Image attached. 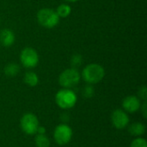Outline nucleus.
<instances>
[{
  "mask_svg": "<svg viewBox=\"0 0 147 147\" xmlns=\"http://www.w3.org/2000/svg\"><path fill=\"white\" fill-rule=\"evenodd\" d=\"M105 76L104 68L98 64H90L82 71V78L88 84H96L101 82Z\"/></svg>",
  "mask_w": 147,
  "mask_h": 147,
  "instance_id": "obj_1",
  "label": "nucleus"
},
{
  "mask_svg": "<svg viewBox=\"0 0 147 147\" xmlns=\"http://www.w3.org/2000/svg\"><path fill=\"white\" fill-rule=\"evenodd\" d=\"M78 102L76 93L71 89L63 88L55 95V102L59 108L64 110L72 109Z\"/></svg>",
  "mask_w": 147,
  "mask_h": 147,
  "instance_id": "obj_2",
  "label": "nucleus"
},
{
  "mask_svg": "<svg viewBox=\"0 0 147 147\" xmlns=\"http://www.w3.org/2000/svg\"><path fill=\"white\" fill-rule=\"evenodd\" d=\"M37 20L40 25L46 28H53L59 22V17L55 10L44 8L38 11Z\"/></svg>",
  "mask_w": 147,
  "mask_h": 147,
  "instance_id": "obj_3",
  "label": "nucleus"
},
{
  "mask_svg": "<svg viewBox=\"0 0 147 147\" xmlns=\"http://www.w3.org/2000/svg\"><path fill=\"white\" fill-rule=\"evenodd\" d=\"M81 79L79 71L75 68H69L62 71L59 77V84L61 87L71 89L76 86Z\"/></svg>",
  "mask_w": 147,
  "mask_h": 147,
  "instance_id": "obj_4",
  "label": "nucleus"
},
{
  "mask_svg": "<svg viewBox=\"0 0 147 147\" xmlns=\"http://www.w3.org/2000/svg\"><path fill=\"white\" fill-rule=\"evenodd\" d=\"M39 126V120L33 113H26L20 119V127L27 135H35Z\"/></svg>",
  "mask_w": 147,
  "mask_h": 147,
  "instance_id": "obj_5",
  "label": "nucleus"
},
{
  "mask_svg": "<svg viewBox=\"0 0 147 147\" xmlns=\"http://www.w3.org/2000/svg\"><path fill=\"white\" fill-rule=\"evenodd\" d=\"M73 131L66 123L58 125L53 131V140L59 146L67 145L72 139Z\"/></svg>",
  "mask_w": 147,
  "mask_h": 147,
  "instance_id": "obj_6",
  "label": "nucleus"
},
{
  "mask_svg": "<svg viewBox=\"0 0 147 147\" xmlns=\"http://www.w3.org/2000/svg\"><path fill=\"white\" fill-rule=\"evenodd\" d=\"M20 61L26 68H34L39 63V55L32 47H25L20 54Z\"/></svg>",
  "mask_w": 147,
  "mask_h": 147,
  "instance_id": "obj_7",
  "label": "nucleus"
},
{
  "mask_svg": "<svg viewBox=\"0 0 147 147\" xmlns=\"http://www.w3.org/2000/svg\"><path fill=\"white\" fill-rule=\"evenodd\" d=\"M111 122L116 129L123 130L128 127L130 118L126 111L121 109H117L111 114Z\"/></svg>",
  "mask_w": 147,
  "mask_h": 147,
  "instance_id": "obj_8",
  "label": "nucleus"
},
{
  "mask_svg": "<svg viewBox=\"0 0 147 147\" xmlns=\"http://www.w3.org/2000/svg\"><path fill=\"white\" fill-rule=\"evenodd\" d=\"M141 100L136 96H128L122 101V109L127 114H134L140 110Z\"/></svg>",
  "mask_w": 147,
  "mask_h": 147,
  "instance_id": "obj_9",
  "label": "nucleus"
},
{
  "mask_svg": "<svg viewBox=\"0 0 147 147\" xmlns=\"http://www.w3.org/2000/svg\"><path fill=\"white\" fill-rule=\"evenodd\" d=\"M15 40H16L15 34L10 29L4 28L0 31V41L2 45H3L4 47H8L12 46L15 42Z\"/></svg>",
  "mask_w": 147,
  "mask_h": 147,
  "instance_id": "obj_10",
  "label": "nucleus"
},
{
  "mask_svg": "<svg viewBox=\"0 0 147 147\" xmlns=\"http://www.w3.org/2000/svg\"><path fill=\"white\" fill-rule=\"evenodd\" d=\"M146 125L140 121L134 122L128 127V133L130 134V135L135 138L142 137L146 134Z\"/></svg>",
  "mask_w": 147,
  "mask_h": 147,
  "instance_id": "obj_11",
  "label": "nucleus"
},
{
  "mask_svg": "<svg viewBox=\"0 0 147 147\" xmlns=\"http://www.w3.org/2000/svg\"><path fill=\"white\" fill-rule=\"evenodd\" d=\"M23 82L29 87H35L39 84V77L34 71H28L24 75Z\"/></svg>",
  "mask_w": 147,
  "mask_h": 147,
  "instance_id": "obj_12",
  "label": "nucleus"
},
{
  "mask_svg": "<svg viewBox=\"0 0 147 147\" xmlns=\"http://www.w3.org/2000/svg\"><path fill=\"white\" fill-rule=\"evenodd\" d=\"M4 74L9 78L16 77L20 72V66L16 63H9L4 67Z\"/></svg>",
  "mask_w": 147,
  "mask_h": 147,
  "instance_id": "obj_13",
  "label": "nucleus"
},
{
  "mask_svg": "<svg viewBox=\"0 0 147 147\" xmlns=\"http://www.w3.org/2000/svg\"><path fill=\"white\" fill-rule=\"evenodd\" d=\"M34 144L36 147H50L51 142L49 138L46 134H35Z\"/></svg>",
  "mask_w": 147,
  "mask_h": 147,
  "instance_id": "obj_14",
  "label": "nucleus"
},
{
  "mask_svg": "<svg viewBox=\"0 0 147 147\" xmlns=\"http://www.w3.org/2000/svg\"><path fill=\"white\" fill-rule=\"evenodd\" d=\"M71 12V8L70 5L65 4V3H62L60 5L58 6L57 9H56V13L58 14L59 17L60 18H65L67 16H70Z\"/></svg>",
  "mask_w": 147,
  "mask_h": 147,
  "instance_id": "obj_15",
  "label": "nucleus"
},
{
  "mask_svg": "<svg viewBox=\"0 0 147 147\" xmlns=\"http://www.w3.org/2000/svg\"><path fill=\"white\" fill-rule=\"evenodd\" d=\"M82 94H83V96L84 98H91L94 96L95 95V89L94 87L92 86V84H88L86 85L84 89H83V91H82Z\"/></svg>",
  "mask_w": 147,
  "mask_h": 147,
  "instance_id": "obj_16",
  "label": "nucleus"
},
{
  "mask_svg": "<svg viewBox=\"0 0 147 147\" xmlns=\"http://www.w3.org/2000/svg\"><path fill=\"white\" fill-rule=\"evenodd\" d=\"M130 147H147L146 140L143 137L135 138L132 141Z\"/></svg>",
  "mask_w": 147,
  "mask_h": 147,
  "instance_id": "obj_17",
  "label": "nucleus"
},
{
  "mask_svg": "<svg viewBox=\"0 0 147 147\" xmlns=\"http://www.w3.org/2000/svg\"><path fill=\"white\" fill-rule=\"evenodd\" d=\"M82 61H83V59L80 54H74V55H72V57L71 59V65L72 68L77 69V67H79L81 65Z\"/></svg>",
  "mask_w": 147,
  "mask_h": 147,
  "instance_id": "obj_18",
  "label": "nucleus"
},
{
  "mask_svg": "<svg viewBox=\"0 0 147 147\" xmlns=\"http://www.w3.org/2000/svg\"><path fill=\"white\" fill-rule=\"evenodd\" d=\"M138 97L140 100L143 101H146L147 99V89L146 85H143L142 87L140 88L139 91H138Z\"/></svg>",
  "mask_w": 147,
  "mask_h": 147,
  "instance_id": "obj_19",
  "label": "nucleus"
},
{
  "mask_svg": "<svg viewBox=\"0 0 147 147\" xmlns=\"http://www.w3.org/2000/svg\"><path fill=\"white\" fill-rule=\"evenodd\" d=\"M140 111L142 113V115L144 118H146L147 117V103L146 101H144L143 103H141V107H140Z\"/></svg>",
  "mask_w": 147,
  "mask_h": 147,
  "instance_id": "obj_20",
  "label": "nucleus"
},
{
  "mask_svg": "<svg viewBox=\"0 0 147 147\" xmlns=\"http://www.w3.org/2000/svg\"><path fill=\"white\" fill-rule=\"evenodd\" d=\"M46 132H47V130H46V128H45L44 127H42V126H39V127H38V129H37V133H36V134H46Z\"/></svg>",
  "mask_w": 147,
  "mask_h": 147,
  "instance_id": "obj_21",
  "label": "nucleus"
},
{
  "mask_svg": "<svg viewBox=\"0 0 147 147\" xmlns=\"http://www.w3.org/2000/svg\"><path fill=\"white\" fill-rule=\"evenodd\" d=\"M61 121H63V123H66L69 121V116L66 114H63L61 116Z\"/></svg>",
  "mask_w": 147,
  "mask_h": 147,
  "instance_id": "obj_22",
  "label": "nucleus"
},
{
  "mask_svg": "<svg viewBox=\"0 0 147 147\" xmlns=\"http://www.w3.org/2000/svg\"><path fill=\"white\" fill-rule=\"evenodd\" d=\"M65 1L69 2V3H75V2H77V1H78V0H65Z\"/></svg>",
  "mask_w": 147,
  "mask_h": 147,
  "instance_id": "obj_23",
  "label": "nucleus"
}]
</instances>
